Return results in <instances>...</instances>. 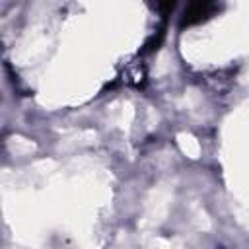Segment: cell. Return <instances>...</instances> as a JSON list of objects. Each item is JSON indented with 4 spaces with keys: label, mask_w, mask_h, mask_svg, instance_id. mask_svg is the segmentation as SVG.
<instances>
[{
    "label": "cell",
    "mask_w": 249,
    "mask_h": 249,
    "mask_svg": "<svg viewBox=\"0 0 249 249\" xmlns=\"http://www.w3.org/2000/svg\"><path fill=\"white\" fill-rule=\"evenodd\" d=\"M220 10V6L216 2H208V0H200V2H191L179 21V27H191V25H198L202 21H206L208 18H212L216 12Z\"/></svg>",
    "instance_id": "obj_1"
},
{
    "label": "cell",
    "mask_w": 249,
    "mask_h": 249,
    "mask_svg": "<svg viewBox=\"0 0 249 249\" xmlns=\"http://www.w3.org/2000/svg\"><path fill=\"white\" fill-rule=\"evenodd\" d=\"M163 37H165V25H161L146 43H144V49L140 51L142 54H148V53H154V51H158L160 49V45H161V41H163Z\"/></svg>",
    "instance_id": "obj_2"
}]
</instances>
